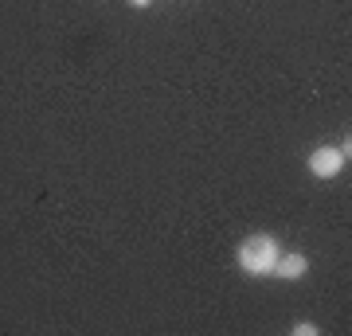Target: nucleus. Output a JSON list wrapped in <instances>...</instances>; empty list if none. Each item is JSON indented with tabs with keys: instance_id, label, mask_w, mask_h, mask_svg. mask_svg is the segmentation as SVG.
<instances>
[{
	"instance_id": "f257e3e1",
	"label": "nucleus",
	"mask_w": 352,
	"mask_h": 336,
	"mask_svg": "<svg viewBox=\"0 0 352 336\" xmlns=\"http://www.w3.org/2000/svg\"><path fill=\"white\" fill-rule=\"evenodd\" d=\"M278 254H282V247H278L274 235H266V231H258V235H247L239 243V250H235V258H239V270L251 278H266L274 274V262Z\"/></svg>"
},
{
	"instance_id": "f03ea898",
	"label": "nucleus",
	"mask_w": 352,
	"mask_h": 336,
	"mask_svg": "<svg viewBox=\"0 0 352 336\" xmlns=\"http://www.w3.org/2000/svg\"><path fill=\"white\" fill-rule=\"evenodd\" d=\"M344 164H349V141H344V149L321 145V149H314V157H309V172L321 176V180H333V176L344 172Z\"/></svg>"
},
{
	"instance_id": "20e7f679",
	"label": "nucleus",
	"mask_w": 352,
	"mask_h": 336,
	"mask_svg": "<svg viewBox=\"0 0 352 336\" xmlns=\"http://www.w3.org/2000/svg\"><path fill=\"white\" fill-rule=\"evenodd\" d=\"M294 333H298V336H317V324L314 321H302V324H294Z\"/></svg>"
},
{
	"instance_id": "7ed1b4c3",
	"label": "nucleus",
	"mask_w": 352,
	"mask_h": 336,
	"mask_svg": "<svg viewBox=\"0 0 352 336\" xmlns=\"http://www.w3.org/2000/svg\"><path fill=\"white\" fill-rule=\"evenodd\" d=\"M305 270H309V258H305V254H298V250L278 254V262H274V274L282 278V282H298Z\"/></svg>"
},
{
	"instance_id": "39448f33",
	"label": "nucleus",
	"mask_w": 352,
	"mask_h": 336,
	"mask_svg": "<svg viewBox=\"0 0 352 336\" xmlns=\"http://www.w3.org/2000/svg\"><path fill=\"white\" fill-rule=\"evenodd\" d=\"M145 4H149V0H129V8H145Z\"/></svg>"
}]
</instances>
